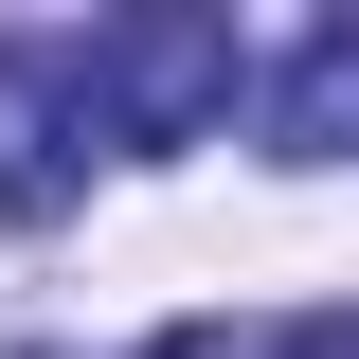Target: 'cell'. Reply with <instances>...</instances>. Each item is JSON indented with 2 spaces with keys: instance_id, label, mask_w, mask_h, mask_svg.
<instances>
[{
  "instance_id": "cell-1",
  "label": "cell",
  "mask_w": 359,
  "mask_h": 359,
  "mask_svg": "<svg viewBox=\"0 0 359 359\" xmlns=\"http://www.w3.org/2000/svg\"><path fill=\"white\" fill-rule=\"evenodd\" d=\"M72 90H90L108 144L162 162V144H198V126L233 108V18H108V36L72 54Z\"/></svg>"
},
{
  "instance_id": "cell-2",
  "label": "cell",
  "mask_w": 359,
  "mask_h": 359,
  "mask_svg": "<svg viewBox=\"0 0 359 359\" xmlns=\"http://www.w3.org/2000/svg\"><path fill=\"white\" fill-rule=\"evenodd\" d=\"M72 144H90V90L0 54V233H54L72 216Z\"/></svg>"
},
{
  "instance_id": "cell-3",
  "label": "cell",
  "mask_w": 359,
  "mask_h": 359,
  "mask_svg": "<svg viewBox=\"0 0 359 359\" xmlns=\"http://www.w3.org/2000/svg\"><path fill=\"white\" fill-rule=\"evenodd\" d=\"M269 162H359V18H323L269 72Z\"/></svg>"
},
{
  "instance_id": "cell-4",
  "label": "cell",
  "mask_w": 359,
  "mask_h": 359,
  "mask_svg": "<svg viewBox=\"0 0 359 359\" xmlns=\"http://www.w3.org/2000/svg\"><path fill=\"white\" fill-rule=\"evenodd\" d=\"M252 359H359V306H323V323H269Z\"/></svg>"
}]
</instances>
